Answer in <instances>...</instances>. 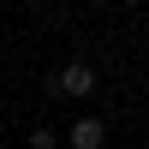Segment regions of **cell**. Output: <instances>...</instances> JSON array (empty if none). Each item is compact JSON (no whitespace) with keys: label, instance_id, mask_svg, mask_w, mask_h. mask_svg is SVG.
<instances>
[{"label":"cell","instance_id":"3","mask_svg":"<svg viewBox=\"0 0 149 149\" xmlns=\"http://www.w3.org/2000/svg\"><path fill=\"white\" fill-rule=\"evenodd\" d=\"M54 143H60V131H48V125H42V131H30V149H54Z\"/></svg>","mask_w":149,"mask_h":149},{"label":"cell","instance_id":"1","mask_svg":"<svg viewBox=\"0 0 149 149\" xmlns=\"http://www.w3.org/2000/svg\"><path fill=\"white\" fill-rule=\"evenodd\" d=\"M48 90H54V95H90V90H95V72L84 66V60H72V66L54 72V84H48Z\"/></svg>","mask_w":149,"mask_h":149},{"label":"cell","instance_id":"4","mask_svg":"<svg viewBox=\"0 0 149 149\" xmlns=\"http://www.w3.org/2000/svg\"><path fill=\"white\" fill-rule=\"evenodd\" d=\"M0 149H6V143H0Z\"/></svg>","mask_w":149,"mask_h":149},{"label":"cell","instance_id":"2","mask_svg":"<svg viewBox=\"0 0 149 149\" xmlns=\"http://www.w3.org/2000/svg\"><path fill=\"white\" fill-rule=\"evenodd\" d=\"M102 143H107L102 119H78V125H72V149H102Z\"/></svg>","mask_w":149,"mask_h":149}]
</instances>
